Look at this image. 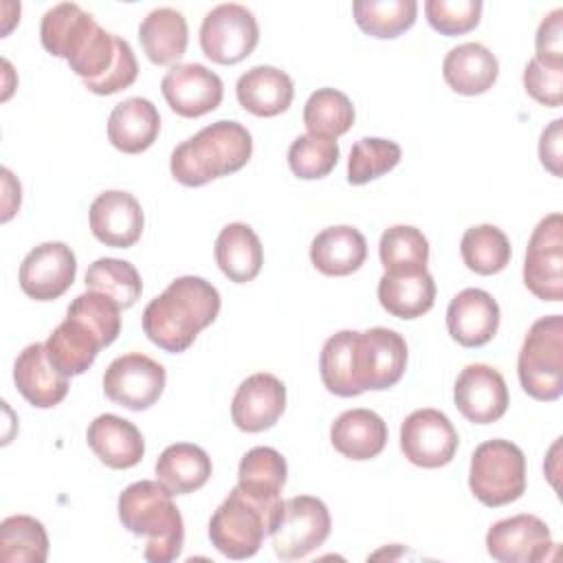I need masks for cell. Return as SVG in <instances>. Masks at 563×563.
Masks as SVG:
<instances>
[{
  "label": "cell",
  "instance_id": "1",
  "mask_svg": "<svg viewBox=\"0 0 563 563\" xmlns=\"http://www.w3.org/2000/svg\"><path fill=\"white\" fill-rule=\"evenodd\" d=\"M220 312V292L196 275L174 279L143 310L145 336L169 354L185 352Z\"/></svg>",
  "mask_w": 563,
  "mask_h": 563
},
{
  "label": "cell",
  "instance_id": "2",
  "mask_svg": "<svg viewBox=\"0 0 563 563\" xmlns=\"http://www.w3.org/2000/svg\"><path fill=\"white\" fill-rule=\"evenodd\" d=\"M40 40L51 55L64 57L70 70L90 84L106 77L114 66L123 37L101 29L79 4L62 2L44 13Z\"/></svg>",
  "mask_w": 563,
  "mask_h": 563
},
{
  "label": "cell",
  "instance_id": "3",
  "mask_svg": "<svg viewBox=\"0 0 563 563\" xmlns=\"http://www.w3.org/2000/svg\"><path fill=\"white\" fill-rule=\"evenodd\" d=\"M172 497L158 479L134 482L119 495V519L125 530L147 539L143 556L152 563H169L183 552L185 523Z\"/></svg>",
  "mask_w": 563,
  "mask_h": 563
},
{
  "label": "cell",
  "instance_id": "4",
  "mask_svg": "<svg viewBox=\"0 0 563 563\" xmlns=\"http://www.w3.org/2000/svg\"><path fill=\"white\" fill-rule=\"evenodd\" d=\"M253 154L251 132L238 121H216L183 141L169 158L172 176L185 187H202L235 174Z\"/></svg>",
  "mask_w": 563,
  "mask_h": 563
},
{
  "label": "cell",
  "instance_id": "5",
  "mask_svg": "<svg viewBox=\"0 0 563 563\" xmlns=\"http://www.w3.org/2000/svg\"><path fill=\"white\" fill-rule=\"evenodd\" d=\"M279 506L282 501L266 504L235 486L209 519L211 543L218 552L235 561L257 554Z\"/></svg>",
  "mask_w": 563,
  "mask_h": 563
},
{
  "label": "cell",
  "instance_id": "6",
  "mask_svg": "<svg viewBox=\"0 0 563 563\" xmlns=\"http://www.w3.org/2000/svg\"><path fill=\"white\" fill-rule=\"evenodd\" d=\"M523 391L541 402L563 394V317L550 314L534 321L523 339L517 361Z\"/></svg>",
  "mask_w": 563,
  "mask_h": 563
},
{
  "label": "cell",
  "instance_id": "7",
  "mask_svg": "<svg viewBox=\"0 0 563 563\" xmlns=\"http://www.w3.org/2000/svg\"><path fill=\"white\" fill-rule=\"evenodd\" d=\"M471 493L490 508L517 501L526 490V455L510 440L482 442L471 455Z\"/></svg>",
  "mask_w": 563,
  "mask_h": 563
},
{
  "label": "cell",
  "instance_id": "8",
  "mask_svg": "<svg viewBox=\"0 0 563 563\" xmlns=\"http://www.w3.org/2000/svg\"><path fill=\"white\" fill-rule=\"evenodd\" d=\"M332 528L328 506L310 495L284 499L271 526L273 550L282 561H297L323 545Z\"/></svg>",
  "mask_w": 563,
  "mask_h": 563
},
{
  "label": "cell",
  "instance_id": "9",
  "mask_svg": "<svg viewBox=\"0 0 563 563\" xmlns=\"http://www.w3.org/2000/svg\"><path fill=\"white\" fill-rule=\"evenodd\" d=\"M260 42V26L255 15L238 2L213 7L200 24L202 53L224 66L246 59Z\"/></svg>",
  "mask_w": 563,
  "mask_h": 563
},
{
  "label": "cell",
  "instance_id": "10",
  "mask_svg": "<svg viewBox=\"0 0 563 563\" xmlns=\"http://www.w3.org/2000/svg\"><path fill=\"white\" fill-rule=\"evenodd\" d=\"M526 288L543 301L563 299V218L550 213L534 227L526 262H523Z\"/></svg>",
  "mask_w": 563,
  "mask_h": 563
},
{
  "label": "cell",
  "instance_id": "11",
  "mask_svg": "<svg viewBox=\"0 0 563 563\" xmlns=\"http://www.w3.org/2000/svg\"><path fill=\"white\" fill-rule=\"evenodd\" d=\"M165 380V367L158 361L141 352H130L117 356L108 365L103 374V394L114 405L143 411L161 398Z\"/></svg>",
  "mask_w": 563,
  "mask_h": 563
},
{
  "label": "cell",
  "instance_id": "12",
  "mask_svg": "<svg viewBox=\"0 0 563 563\" xmlns=\"http://www.w3.org/2000/svg\"><path fill=\"white\" fill-rule=\"evenodd\" d=\"M460 438L453 422L438 409H418L400 424V451L405 457L422 468L446 466Z\"/></svg>",
  "mask_w": 563,
  "mask_h": 563
},
{
  "label": "cell",
  "instance_id": "13",
  "mask_svg": "<svg viewBox=\"0 0 563 563\" xmlns=\"http://www.w3.org/2000/svg\"><path fill=\"white\" fill-rule=\"evenodd\" d=\"M407 367V343L389 328H369L356 339V376L363 391L394 387Z\"/></svg>",
  "mask_w": 563,
  "mask_h": 563
},
{
  "label": "cell",
  "instance_id": "14",
  "mask_svg": "<svg viewBox=\"0 0 563 563\" xmlns=\"http://www.w3.org/2000/svg\"><path fill=\"white\" fill-rule=\"evenodd\" d=\"M77 260L68 244L44 242L29 251L20 264V288L35 301L62 297L75 282Z\"/></svg>",
  "mask_w": 563,
  "mask_h": 563
},
{
  "label": "cell",
  "instance_id": "15",
  "mask_svg": "<svg viewBox=\"0 0 563 563\" xmlns=\"http://www.w3.org/2000/svg\"><path fill=\"white\" fill-rule=\"evenodd\" d=\"M486 550L499 563H539L554 550L550 528L534 515L495 521L486 532Z\"/></svg>",
  "mask_w": 563,
  "mask_h": 563
},
{
  "label": "cell",
  "instance_id": "16",
  "mask_svg": "<svg viewBox=\"0 0 563 563\" xmlns=\"http://www.w3.org/2000/svg\"><path fill=\"white\" fill-rule=\"evenodd\" d=\"M453 398L460 413L473 424L497 422L510 402L504 376L486 363H471L460 372Z\"/></svg>",
  "mask_w": 563,
  "mask_h": 563
},
{
  "label": "cell",
  "instance_id": "17",
  "mask_svg": "<svg viewBox=\"0 0 563 563\" xmlns=\"http://www.w3.org/2000/svg\"><path fill=\"white\" fill-rule=\"evenodd\" d=\"M161 92L167 106L185 119H198L222 103V79L202 64H176L163 81Z\"/></svg>",
  "mask_w": 563,
  "mask_h": 563
},
{
  "label": "cell",
  "instance_id": "18",
  "mask_svg": "<svg viewBox=\"0 0 563 563\" xmlns=\"http://www.w3.org/2000/svg\"><path fill=\"white\" fill-rule=\"evenodd\" d=\"M90 231L92 235L114 249H130L143 233V209L130 191L110 189L99 194L90 205Z\"/></svg>",
  "mask_w": 563,
  "mask_h": 563
},
{
  "label": "cell",
  "instance_id": "19",
  "mask_svg": "<svg viewBox=\"0 0 563 563\" xmlns=\"http://www.w3.org/2000/svg\"><path fill=\"white\" fill-rule=\"evenodd\" d=\"M284 409V383L273 374L260 372L240 383L231 402V418L240 431L260 433L271 429L282 418Z\"/></svg>",
  "mask_w": 563,
  "mask_h": 563
},
{
  "label": "cell",
  "instance_id": "20",
  "mask_svg": "<svg viewBox=\"0 0 563 563\" xmlns=\"http://www.w3.org/2000/svg\"><path fill=\"white\" fill-rule=\"evenodd\" d=\"M446 328L462 347H482L499 328V306L490 292L464 288L446 308Z\"/></svg>",
  "mask_w": 563,
  "mask_h": 563
},
{
  "label": "cell",
  "instance_id": "21",
  "mask_svg": "<svg viewBox=\"0 0 563 563\" xmlns=\"http://www.w3.org/2000/svg\"><path fill=\"white\" fill-rule=\"evenodd\" d=\"M13 383L22 398L37 409H51L68 394V376L53 367L44 343H31L18 354L13 363Z\"/></svg>",
  "mask_w": 563,
  "mask_h": 563
},
{
  "label": "cell",
  "instance_id": "22",
  "mask_svg": "<svg viewBox=\"0 0 563 563\" xmlns=\"http://www.w3.org/2000/svg\"><path fill=\"white\" fill-rule=\"evenodd\" d=\"M88 446L108 468L123 471L136 466L145 455V440L134 422L114 416H97L86 433Z\"/></svg>",
  "mask_w": 563,
  "mask_h": 563
},
{
  "label": "cell",
  "instance_id": "23",
  "mask_svg": "<svg viewBox=\"0 0 563 563\" xmlns=\"http://www.w3.org/2000/svg\"><path fill=\"white\" fill-rule=\"evenodd\" d=\"M44 345L53 367L68 378L84 374L95 363L99 350L106 347L95 328L68 312L66 319L48 334Z\"/></svg>",
  "mask_w": 563,
  "mask_h": 563
},
{
  "label": "cell",
  "instance_id": "24",
  "mask_svg": "<svg viewBox=\"0 0 563 563\" xmlns=\"http://www.w3.org/2000/svg\"><path fill=\"white\" fill-rule=\"evenodd\" d=\"M161 114L150 99L130 97L117 103L108 119V141L123 154H141L156 141Z\"/></svg>",
  "mask_w": 563,
  "mask_h": 563
},
{
  "label": "cell",
  "instance_id": "25",
  "mask_svg": "<svg viewBox=\"0 0 563 563\" xmlns=\"http://www.w3.org/2000/svg\"><path fill=\"white\" fill-rule=\"evenodd\" d=\"M378 301L391 317H422L433 308L435 282L427 268L385 271V275L378 279Z\"/></svg>",
  "mask_w": 563,
  "mask_h": 563
},
{
  "label": "cell",
  "instance_id": "26",
  "mask_svg": "<svg viewBox=\"0 0 563 563\" xmlns=\"http://www.w3.org/2000/svg\"><path fill=\"white\" fill-rule=\"evenodd\" d=\"M367 242L363 233L350 224L328 227L314 235L310 244L312 266L328 277H345L363 266Z\"/></svg>",
  "mask_w": 563,
  "mask_h": 563
},
{
  "label": "cell",
  "instance_id": "27",
  "mask_svg": "<svg viewBox=\"0 0 563 563\" xmlns=\"http://www.w3.org/2000/svg\"><path fill=\"white\" fill-rule=\"evenodd\" d=\"M442 75L451 90L475 97L493 88L499 75V62L484 44L466 42L446 53Z\"/></svg>",
  "mask_w": 563,
  "mask_h": 563
},
{
  "label": "cell",
  "instance_id": "28",
  "mask_svg": "<svg viewBox=\"0 0 563 563\" xmlns=\"http://www.w3.org/2000/svg\"><path fill=\"white\" fill-rule=\"evenodd\" d=\"M240 106L255 117H277L295 97L292 79L275 66H253L235 84Z\"/></svg>",
  "mask_w": 563,
  "mask_h": 563
},
{
  "label": "cell",
  "instance_id": "29",
  "mask_svg": "<svg viewBox=\"0 0 563 563\" xmlns=\"http://www.w3.org/2000/svg\"><path fill=\"white\" fill-rule=\"evenodd\" d=\"M330 442L347 460H372L387 444V424L372 409H350L332 422Z\"/></svg>",
  "mask_w": 563,
  "mask_h": 563
},
{
  "label": "cell",
  "instance_id": "30",
  "mask_svg": "<svg viewBox=\"0 0 563 563\" xmlns=\"http://www.w3.org/2000/svg\"><path fill=\"white\" fill-rule=\"evenodd\" d=\"M216 262L233 284L253 282L264 264V249L257 233L244 222L227 224L216 238Z\"/></svg>",
  "mask_w": 563,
  "mask_h": 563
},
{
  "label": "cell",
  "instance_id": "31",
  "mask_svg": "<svg viewBox=\"0 0 563 563\" xmlns=\"http://www.w3.org/2000/svg\"><path fill=\"white\" fill-rule=\"evenodd\" d=\"M139 42L152 64L167 66L178 62L189 42L185 15L172 7L150 11L139 24Z\"/></svg>",
  "mask_w": 563,
  "mask_h": 563
},
{
  "label": "cell",
  "instance_id": "32",
  "mask_svg": "<svg viewBox=\"0 0 563 563\" xmlns=\"http://www.w3.org/2000/svg\"><path fill=\"white\" fill-rule=\"evenodd\" d=\"M156 479L172 495H187L202 488L211 477V457L205 449L189 442L169 444L156 460Z\"/></svg>",
  "mask_w": 563,
  "mask_h": 563
},
{
  "label": "cell",
  "instance_id": "33",
  "mask_svg": "<svg viewBox=\"0 0 563 563\" xmlns=\"http://www.w3.org/2000/svg\"><path fill=\"white\" fill-rule=\"evenodd\" d=\"M356 330H341L332 334L319 356V372L325 389L334 396L354 398L363 394L356 376Z\"/></svg>",
  "mask_w": 563,
  "mask_h": 563
},
{
  "label": "cell",
  "instance_id": "34",
  "mask_svg": "<svg viewBox=\"0 0 563 563\" xmlns=\"http://www.w3.org/2000/svg\"><path fill=\"white\" fill-rule=\"evenodd\" d=\"M286 477H288L286 460L282 457L279 451L271 446H255L246 451V455L240 460L238 486L244 493L266 504L282 501L279 495L284 490Z\"/></svg>",
  "mask_w": 563,
  "mask_h": 563
},
{
  "label": "cell",
  "instance_id": "35",
  "mask_svg": "<svg viewBox=\"0 0 563 563\" xmlns=\"http://www.w3.org/2000/svg\"><path fill=\"white\" fill-rule=\"evenodd\" d=\"M358 29L378 40H391L413 26L416 0H356L352 4Z\"/></svg>",
  "mask_w": 563,
  "mask_h": 563
},
{
  "label": "cell",
  "instance_id": "36",
  "mask_svg": "<svg viewBox=\"0 0 563 563\" xmlns=\"http://www.w3.org/2000/svg\"><path fill=\"white\" fill-rule=\"evenodd\" d=\"M48 534L35 517L13 515L0 523V559L4 563H44Z\"/></svg>",
  "mask_w": 563,
  "mask_h": 563
},
{
  "label": "cell",
  "instance_id": "37",
  "mask_svg": "<svg viewBox=\"0 0 563 563\" xmlns=\"http://www.w3.org/2000/svg\"><path fill=\"white\" fill-rule=\"evenodd\" d=\"M86 288L110 297L121 310H125L141 297L143 282L134 264L117 257H101L88 266Z\"/></svg>",
  "mask_w": 563,
  "mask_h": 563
},
{
  "label": "cell",
  "instance_id": "38",
  "mask_svg": "<svg viewBox=\"0 0 563 563\" xmlns=\"http://www.w3.org/2000/svg\"><path fill=\"white\" fill-rule=\"evenodd\" d=\"M460 253L466 268H471L473 273L495 275L504 271L510 262V242L499 227L477 224L464 231Z\"/></svg>",
  "mask_w": 563,
  "mask_h": 563
},
{
  "label": "cell",
  "instance_id": "39",
  "mask_svg": "<svg viewBox=\"0 0 563 563\" xmlns=\"http://www.w3.org/2000/svg\"><path fill=\"white\" fill-rule=\"evenodd\" d=\"M303 125L310 134L336 139L354 125V106L341 90L319 88L306 101Z\"/></svg>",
  "mask_w": 563,
  "mask_h": 563
},
{
  "label": "cell",
  "instance_id": "40",
  "mask_svg": "<svg viewBox=\"0 0 563 563\" xmlns=\"http://www.w3.org/2000/svg\"><path fill=\"white\" fill-rule=\"evenodd\" d=\"M378 255L385 271H420L429 262V242L420 229L394 224L380 235Z\"/></svg>",
  "mask_w": 563,
  "mask_h": 563
},
{
  "label": "cell",
  "instance_id": "41",
  "mask_svg": "<svg viewBox=\"0 0 563 563\" xmlns=\"http://www.w3.org/2000/svg\"><path fill=\"white\" fill-rule=\"evenodd\" d=\"M402 158L398 143L378 136H365L352 145L347 161V183L365 185L387 172H391Z\"/></svg>",
  "mask_w": 563,
  "mask_h": 563
},
{
  "label": "cell",
  "instance_id": "42",
  "mask_svg": "<svg viewBox=\"0 0 563 563\" xmlns=\"http://www.w3.org/2000/svg\"><path fill=\"white\" fill-rule=\"evenodd\" d=\"M339 161L336 139L321 134H301L288 147V165L295 176L317 180L328 176Z\"/></svg>",
  "mask_w": 563,
  "mask_h": 563
},
{
  "label": "cell",
  "instance_id": "43",
  "mask_svg": "<svg viewBox=\"0 0 563 563\" xmlns=\"http://www.w3.org/2000/svg\"><path fill=\"white\" fill-rule=\"evenodd\" d=\"M424 13L431 24L442 35H464L479 24L482 2L479 0H427Z\"/></svg>",
  "mask_w": 563,
  "mask_h": 563
},
{
  "label": "cell",
  "instance_id": "44",
  "mask_svg": "<svg viewBox=\"0 0 563 563\" xmlns=\"http://www.w3.org/2000/svg\"><path fill=\"white\" fill-rule=\"evenodd\" d=\"M523 88L541 106L559 108L563 101V66L543 64L532 57L523 70Z\"/></svg>",
  "mask_w": 563,
  "mask_h": 563
},
{
  "label": "cell",
  "instance_id": "45",
  "mask_svg": "<svg viewBox=\"0 0 563 563\" xmlns=\"http://www.w3.org/2000/svg\"><path fill=\"white\" fill-rule=\"evenodd\" d=\"M139 75V64H136V57L132 53V46L121 40V51H119V57L114 62V66L108 70L106 77H101L99 81H90V84H84L90 92L95 95H114L119 90H125L134 84Z\"/></svg>",
  "mask_w": 563,
  "mask_h": 563
},
{
  "label": "cell",
  "instance_id": "46",
  "mask_svg": "<svg viewBox=\"0 0 563 563\" xmlns=\"http://www.w3.org/2000/svg\"><path fill=\"white\" fill-rule=\"evenodd\" d=\"M534 59L552 66H563V9H554L543 18L534 37Z\"/></svg>",
  "mask_w": 563,
  "mask_h": 563
},
{
  "label": "cell",
  "instance_id": "47",
  "mask_svg": "<svg viewBox=\"0 0 563 563\" xmlns=\"http://www.w3.org/2000/svg\"><path fill=\"white\" fill-rule=\"evenodd\" d=\"M561 125H563V119H554L541 132V141H539V158L552 176H561Z\"/></svg>",
  "mask_w": 563,
  "mask_h": 563
}]
</instances>
